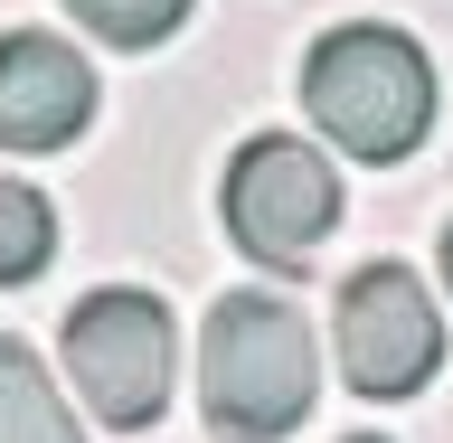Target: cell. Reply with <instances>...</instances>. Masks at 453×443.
Returning a JSON list of instances; mask_svg holds the SVG:
<instances>
[{
    "label": "cell",
    "instance_id": "cell-4",
    "mask_svg": "<svg viewBox=\"0 0 453 443\" xmlns=\"http://www.w3.org/2000/svg\"><path fill=\"white\" fill-rule=\"evenodd\" d=\"M226 236L255 255V264H274V274H303L311 246L340 226V179L331 161L311 151L303 133H255L236 161H226Z\"/></svg>",
    "mask_w": 453,
    "mask_h": 443
},
{
    "label": "cell",
    "instance_id": "cell-1",
    "mask_svg": "<svg viewBox=\"0 0 453 443\" xmlns=\"http://www.w3.org/2000/svg\"><path fill=\"white\" fill-rule=\"evenodd\" d=\"M321 387V349H311L303 302L283 293H218L208 331H198V406L218 443H274L311 416Z\"/></svg>",
    "mask_w": 453,
    "mask_h": 443
},
{
    "label": "cell",
    "instance_id": "cell-8",
    "mask_svg": "<svg viewBox=\"0 0 453 443\" xmlns=\"http://www.w3.org/2000/svg\"><path fill=\"white\" fill-rule=\"evenodd\" d=\"M57 255V208L28 179H10L0 170V283H38Z\"/></svg>",
    "mask_w": 453,
    "mask_h": 443
},
{
    "label": "cell",
    "instance_id": "cell-2",
    "mask_svg": "<svg viewBox=\"0 0 453 443\" xmlns=\"http://www.w3.org/2000/svg\"><path fill=\"white\" fill-rule=\"evenodd\" d=\"M303 104L349 161L388 170V161H406V151L434 133V66H425V48L406 28L349 19V28H331V38L303 57Z\"/></svg>",
    "mask_w": 453,
    "mask_h": 443
},
{
    "label": "cell",
    "instance_id": "cell-5",
    "mask_svg": "<svg viewBox=\"0 0 453 443\" xmlns=\"http://www.w3.org/2000/svg\"><path fill=\"white\" fill-rule=\"evenodd\" d=\"M340 378L349 396L368 406H396V396H416L434 368H444V321L425 302V283L406 264H359V274L340 283Z\"/></svg>",
    "mask_w": 453,
    "mask_h": 443
},
{
    "label": "cell",
    "instance_id": "cell-9",
    "mask_svg": "<svg viewBox=\"0 0 453 443\" xmlns=\"http://www.w3.org/2000/svg\"><path fill=\"white\" fill-rule=\"evenodd\" d=\"M76 10V28H95L104 48H161V38H180V19H189V0H66Z\"/></svg>",
    "mask_w": 453,
    "mask_h": 443
},
{
    "label": "cell",
    "instance_id": "cell-3",
    "mask_svg": "<svg viewBox=\"0 0 453 443\" xmlns=\"http://www.w3.org/2000/svg\"><path fill=\"white\" fill-rule=\"evenodd\" d=\"M57 359L76 378L85 416L113 424V434H151L170 406V368H180V331H170L161 293H133V283H104L85 293L66 321H57Z\"/></svg>",
    "mask_w": 453,
    "mask_h": 443
},
{
    "label": "cell",
    "instance_id": "cell-6",
    "mask_svg": "<svg viewBox=\"0 0 453 443\" xmlns=\"http://www.w3.org/2000/svg\"><path fill=\"white\" fill-rule=\"evenodd\" d=\"M95 123V66L48 28H0V151H66Z\"/></svg>",
    "mask_w": 453,
    "mask_h": 443
},
{
    "label": "cell",
    "instance_id": "cell-11",
    "mask_svg": "<svg viewBox=\"0 0 453 443\" xmlns=\"http://www.w3.org/2000/svg\"><path fill=\"white\" fill-rule=\"evenodd\" d=\"M349 443H388V434H349Z\"/></svg>",
    "mask_w": 453,
    "mask_h": 443
},
{
    "label": "cell",
    "instance_id": "cell-7",
    "mask_svg": "<svg viewBox=\"0 0 453 443\" xmlns=\"http://www.w3.org/2000/svg\"><path fill=\"white\" fill-rule=\"evenodd\" d=\"M0 443H85L76 406L57 396V378L28 359L19 340H0Z\"/></svg>",
    "mask_w": 453,
    "mask_h": 443
},
{
    "label": "cell",
    "instance_id": "cell-10",
    "mask_svg": "<svg viewBox=\"0 0 453 443\" xmlns=\"http://www.w3.org/2000/svg\"><path fill=\"white\" fill-rule=\"evenodd\" d=\"M444 293H453V226H444Z\"/></svg>",
    "mask_w": 453,
    "mask_h": 443
}]
</instances>
